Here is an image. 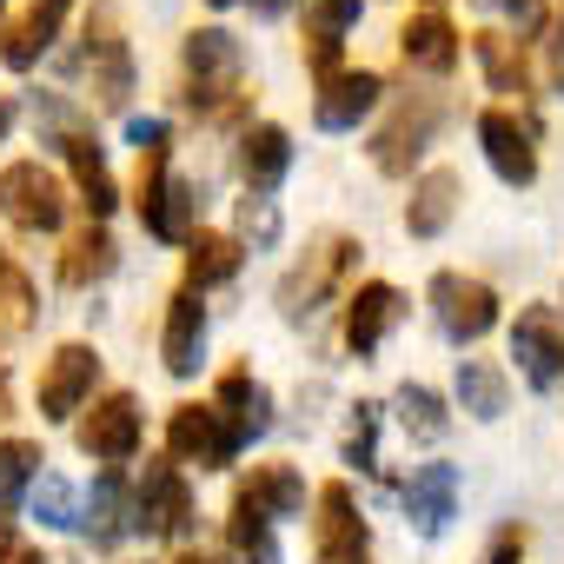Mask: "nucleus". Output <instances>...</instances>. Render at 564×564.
<instances>
[{"label":"nucleus","mask_w":564,"mask_h":564,"mask_svg":"<svg viewBox=\"0 0 564 564\" xmlns=\"http://www.w3.org/2000/svg\"><path fill=\"white\" fill-rule=\"evenodd\" d=\"M133 524L147 538H186L193 524V491L186 478L166 465V458H147V478H140V498H133Z\"/></svg>","instance_id":"39448f33"},{"label":"nucleus","mask_w":564,"mask_h":564,"mask_svg":"<svg viewBox=\"0 0 564 564\" xmlns=\"http://www.w3.org/2000/svg\"><path fill=\"white\" fill-rule=\"evenodd\" d=\"M199 346H206V306H199V293L186 286V293L166 300V333H160L166 372H173V379H193V372H199Z\"/></svg>","instance_id":"ddd939ff"},{"label":"nucleus","mask_w":564,"mask_h":564,"mask_svg":"<svg viewBox=\"0 0 564 564\" xmlns=\"http://www.w3.org/2000/svg\"><path fill=\"white\" fill-rule=\"evenodd\" d=\"M14 557H21V551H14V518L0 511V564H14Z\"/></svg>","instance_id":"a19ab883"},{"label":"nucleus","mask_w":564,"mask_h":564,"mask_svg":"<svg viewBox=\"0 0 564 564\" xmlns=\"http://www.w3.org/2000/svg\"><path fill=\"white\" fill-rule=\"evenodd\" d=\"M313 544H319V564L366 557V518H359V505H352V491H346V485H326V491H319Z\"/></svg>","instance_id":"f8f14e48"},{"label":"nucleus","mask_w":564,"mask_h":564,"mask_svg":"<svg viewBox=\"0 0 564 564\" xmlns=\"http://www.w3.org/2000/svg\"><path fill=\"white\" fill-rule=\"evenodd\" d=\"M478 564H524V531H518V524H498Z\"/></svg>","instance_id":"e433bc0d"},{"label":"nucleus","mask_w":564,"mask_h":564,"mask_svg":"<svg viewBox=\"0 0 564 564\" xmlns=\"http://www.w3.org/2000/svg\"><path fill=\"white\" fill-rule=\"evenodd\" d=\"M551 80L564 87V14H557V28H551Z\"/></svg>","instance_id":"ea45409f"},{"label":"nucleus","mask_w":564,"mask_h":564,"mask_svg":"<svg viewBox=\"0 0 564 564\" xmlns=\"http://www.w3.org/2000/svg\"><path fill=\"white\" fill-rule=\"evenodd\" d=\"M432 306H438V326L452 339H485L498 326V293L485 286V279H465V272H438L432 279Z\"/></svg>","instance_id":"423d86ee"},{"label":"nucleus","mask_w":564,"mask_h":564,"mask_svg":"<svg viewBox=\"0 0 564 564\" xmlns=\"http://www.w3.org/2000/svg\"><path fill=\"white\" fill-rule=\"evenodd\" d=\"M359 21V0H306V34L313 41H339Z\"/></svg>","instance_id":"72a5a7b5"},{"label":"nucleus","mask_w":564,"mask_h":564,"mask_svg":"<svg viewBox=\"0 0 564 564\" xmlns=\"http://www.w3.org/2000/svg\"><path fill=\"white\" fill-rule=\"evenodd\" d=\"M94 379H100V352H94L87 339L54 346V359H47V372H41V419H74L80 399L94 392Z\"/></svg>","instance_id":"6e6552de"},{"label":"nucleus","mask_w":564,"mask_h":564,"mask_svg":"<svg viewBox=\"0 0 564 564\" xmlns=\"http://www.w3.org/2000/svg\"><path fill=\"white\" fill-rule=\"evenodd\" d=\"M67 14H74V0H34V8H28L8 34H0V61H8V67H34V61L61 41Z\"/></svg>","instance_id":"2eb2a0df"},{"label":"nucleus","mask_w":564,"mask_h":564,"mask_svg":"<svg viewBox=\"0 0 564 564\" xmlns=\"http://www.w3.org/2000/svg\"><path fill=\"white\" fill-rule=\"evenodd\" d=\"M0 419H8V366H0Z\"/></svg>","instance_id":"37998d69"},{"label":"nucleus","mask_w":564,"mask_h":564,"mask_svg":"<svg viewBox=\"0 0 564 564\" xmlns=\"http://www.w3.org/2000/svg\"><path fill=\"white\" fill-rule=\"evenodd\" d=\"M399 54H405V67H419V74H452V67H458V28H452L438 8H425V14H412V21L399 28Z\"/></svg>","instance_id":"f3484780"},{"label":"nucleus","mask_w":564,"mask_h":564,"mask_svg":"<svg viewBox=\"0 0 564 564\" xmlns=\"http://www.w3.org/2000/svg\"><path fill=\"white\" fill-rule=\"evenodd\" d=\"M505 8H511V14H524V8H531V0H505Z\"/></svg>","instance_id":"de8ad7c7"},{"label":"nucleus","mask_w":564,"mask_h":564,"mask_svg":"<svg viewBox=\"0 0 564 564\" xmlns=\"http://www.w3.org/2000/svg\"><path fill=\"white\" fill-rule=\"evenodd\" d=\"M352 259H359V239H346V232H326L286 279H279V313H286L293 326L300 319H313L326 300H333V286L352 272Z\"/></svg>","instance_id":"f03ea898"},{"label":"nucleus","mask_w":564,"mask_h":564,"mask_svg":"<svg viewBox=\"0 0 564 564\" xmlns=\"http://www.w3.org/2000/svg\"><path fill=\"white\" fill-rule=\"evenodd\" d=\"M438 113H445V107H438L432 94L399 100V107L386 113V127L372 133V166H379V173H392V180H399V173H412V160H419V153L432 147V133H438Z\"/></svg>","instance_id":"7ed1b4c3"},{"label":"nucleus","mask_w":564,"mask_h":564,"mask_svg":"<svg viewBox=\"0 0 564 564\" xmlns=\"http://www.w3.org/2000/svg\"><path fill=\"white\" fill-rule=\"evenodd\" d=\"M173 564H213V557H199V551H180V557H173Z\"/></svg>","instance_id":"49530a36"},{"label":"nucleus","mask_w":564,"mask_h":564,"mask_svg":"<svg viewBox=\"0 0 564 564\" xmlns=\"http://www.w3.org/2000/svg\"><path fill=\"white\" fill-rule=\"evenodd\" d=\"M113 538H120V478L107 471L94 485V544H113Z\"/></svg>","instance_id":"c9c22d12"},{"label":"nucleus","mask_w":564,"mask_h":564,"mask_svg":"<svg viewBox=\"0 0 564 564\" xmlns=\"http://www.w3.org/2000/svg\"><path fill=\"white\" fill-rule=\"evenodd\" d=\"M246 232H252V239H272V232H279V219H272L265 199H246Z\"/></svg>","instance_id":"58836bf2"},{"label":"nucleus","mask_w":564,"mask_h":564,"mask_svg":"<svg viewBox=\"0 0 564 564\" xmlns=\"http://www.w3.org/2000/svg\"><path fill=\"white\" fill-rule=\"evenodd\" d=\"M107 272H113V239H107V226L94 219V226H80V232L67 239L61 279H67V286H94V279H107Z\"/></svg>","instance_id":"bb28decb"},{"label":"nucleus","mask_w":564,"mask_h":564,"mask_svg":"<svg viewBox=\"0 0 564 564\" xmlns=\"http://www.w3.org/2000/svg\"><path fill=\"white\" fill-rule=\"evenodd\" d=\"M471 47H478V61H485V80H491L498 94H524V54H518L505 34H471Z\"/></svg>","instance_id":"7c9ffc66"},{"label":"nucleus","mask_w":564,"mask_h":564,"mask_svg":"<svg viewBox=\"0 0 564 564\" xmlns=\"http://www.w3.org/2000/svg\"><path fill=\"white\" fill-rule=\"evenodd\" d=\"M206 8H232V0H206Z\"/></svg>","instance_id":"09e8293b"},{"label":"nucleus","mask_w":564,"mask_h":564,"mask_svg":"<svg viewBox=\"0 0 564 564\" xmlns=\"http://www.w3.org/2000/svg\"><path fill=\"white\" fill-rule=\"evenodd\" d=\"M239 491H246L265 518H293V511H306V485H300L293 465H252Z\"/></svg>","instance_id":"b1692460"},{"label":"nucleus","mask_w":564,"mask_h":564,"mask_svg":"<svg viewBox=\"0 0 564 564\" xmlns=\"http://www.w3.org/2000/svg\"><path fill=\"white\" fill-rule=\"evenodd\" d=\"M41 445L34 438H0V511H14L21 505V491L41 478Z\"/></svg>","instance_id":"cd10ccee"},{"label":"nucleus","mask_w":564,"mask_h":564,"mask_svg":"<svg viewBox=\"0 0 564 564\" xmlns=\"http://www.w3.org/2000/svg\"><path fill=\"white\" fill-rule=\"evenodd\" d=\"M61 153H67V166H74V186H80V206H87L94 219H107V213L120 206V186H113V173H107V160H100V147H94L87 133H67V140H61Z\"/></svg>","instance_id":"4be33fe9"},{"label":"nucleus","mask_w":564,"mask_h":564,"mask_svg":"<svg viewBox=\"0 0 564 564\" xmlns=\"http://www.w3.org/2000/svg\"><path fill=\"white\" fill-rule=\"evenodd\" d=\"M399 425L419 438V445H438L445 438V399L432 392V386H399Z\"/></svg>","instance_id":"c85d7f7f"},{"label":"nucleus","mask_w":564,"mask_h":564,"mask_svg":"<svg viewBox=\"0 0 564 564\" xmlns=\"http://www.w3.org/2000/svg\"><path fill=\"white\" fill-rule=\"evenodd\" d=\"M405 511L419 531H445V518L458 511V471L452 465H419L405 485Z\"/></svg>","instance_id":"5701e85b"},{"label":"nucleus","mask_w":564,"mask_h":564,"mask_svg":"<svg viewBox=\"0 0 564 564\" xmlns=\"http://www.w3.org/2000/svg\"><path fill=\"white\" fill-rule=\"evenodd\" d=\"M511 359H518V372H524L531 386H557V379H564V326H557V313H544V306L518 313V326H511Z\"/></svg>","instance_id":"9d476101"},{"label":"nucleus","mask_w":564,"mask_h":564,"mask_svg":"<svg viewBox=\"0 0 564 564\" xmlns=\"http://www.w3.org/2000/svg\"><path fill=\"white\" fill-rule=\"evenodd\" d=\"M286 166H293V140H286V127H272V120L246 127V140H239V180H246L252 193H272L279 180H286Z\"/></svg>","instance_id":"6ab92c4d"},{"label":"nucleus","mask_w":564,"mask_h":564,"mask_svg":"<svg viewBox=\"0 0 564 564\" xmlns=\"http://www.w3.org/2000/svg\"><path fill=\"white\" fill-rule=\"evenodd\" d=\"M252 8H259V14H279V8H286V0H252Z\"/></svg>","instance_id":"c03bdc74"},{"label":"nucleus","mask_w":564,"mask_h":564,"mask_svg":"<svg viewBox=\"0 0 564 564\" xmlns=\"http://www.w3.org/2000/svg\"><path fill=\"white\" fill-rule=\"evenodd\" d=\"M458 405H465L471 419H505L511 379H505L491 359H458Z\"/></svg>","instance_id":"a878e982"},{"label":"nucleus","mask_w":564,"mask_h":564,"mask_svg":"<svg viewBox=\"0 0 564 564\" xmlns=\"http://www.w3.org/2000/svg\"><path fill=\"white\" fill-rule=\"evenodd\" d=\"M239 272V239L232 232H193L186 239V286H226V279Z\"/></svg>","instance_id":"393cba45"},{"label":"nucleus","mask_w":564,"mask_h":564,"mask_svg":"<svg viewBox=\"0 0 564 564\" xmlns=\"http://www.w3.org/2000/svg\"><path fill=\"white\" fill-rule=\"evenodd\" d=\"M306 67H313L319 80H339V41H313V34H306Z\"/></svg>","instance_id":"4c0bfd02"},{"label":"nucleus","mask_w":564,"mask_h":564,"mask_svg":"<svg viewBox=\"0 0 564 564\" xmlns=\"http://www.w3.org/2000/svg\"><path fill=\"white\" fill-rule=\"evenodd\" d=\"M193 206H199V193H193L186 180H166L160 206L147 213V232H153V239H193Z\"/></svg>","instance_id":"c756f323"},{"label":"nucleus","mask_w":564,"mask_h":564,"mask_svg":"<svg viewBox=\"0 0 564 564\" xmlns=\"http://www.w3.org/2000/svg\"><path fill=\"white\" fill-rule=\"evenodd\" d=\"M14 564H54V557H41V551H21V557H14Z\"/></svg>","instance_id":"a18cd8bd"},{"label":"nucleus","mask_w":564,"mask_h":564,"mask_svg":"<svg viewBox=\"0 0 564 564\" xmlns=\"http://www.w3.org/2000/svg\"><path fill=\"white\" fill-rule=\"evenodd\" d=\"M478 147H485V160H491V173L505 186H531L538 180V147H531V127L518 113H505V107L478 113Z\"/></svg>","instance_id":"1a4fd4ad"},{"label":"nucleus","mask_w":564,"mask_h":564,"mask_svg":"<svg viewBox=\"0 0 564 564\" xmlns=\"http://www.w3.org/2000/svg\"><path fill=\"white\" fill-rule=\"evenodd\" d=\"M180 61H186V107L219 120L232 107V94H239V41L219 34V28H193Z\"/></svg>","instance_id":"f257e3e1"},{"label":"nucleus","mask_w":564,"mask_h":564,"mask_svg":"<svg viewBox=\"0 0 564 564\" xmlns=\"http://www.w3.org/2000/svg\"><path fill=\"white\" fill-rule=\"evenodd\" d=\"M80 452L100 458V465H127L140 452V399L133 392H107L87 419H80Z\"/></svg>","instance_id":"0eeeda50"},{"label":"nucleus","mask_w":564,"mask_h":564,"mask_svg":"<svg viewBox=\"0 0 564 564\" xmlns=\"http://www.w3.org/2000/svg\"><path fill=\"white\" fill-rule=\"evenodd\" d=\"M379 94H386V80L372 74V67H352V74H339V80H326L319 87V100H313V120L319 127H359L372 107H379Z\"/></svg>","instance_id":"a211bd4d"},{"label":"nucleus","mask_w":564,"mask_h":564,"mask_svg":"<svg viewBox=\"0 0 564 564\" xmlns=\"http://www.w3.org/2000/svg\"><path fill=\"white\" fill-rule=\"evenodd\" d=\"M458 193H465V180H458L452 166H432V173L412 186V206H405V232H412V239H438V232L452 226V213H458Z\"/></svg>","instance_id":"aec40b11"},{"label":"nucleus","mask_w":564,"mask_h":564,"mask_svg":"<svg viewBox=\"0 0 564 564\" xmlns=\"http://www.w3.org/2000/svg\"><path fill=\"white\" fill-rule=\"evenodd\" d=\"M34 511H41V524H74V485L47 471V478L34 485Z\"/></svg>","instance_id":"f704fd0d"},{"label":"nucleus","mask_w":564,"mask_h":564,"mask_svg":"<svg viewBox=\"0 0 564 564\" xmlns=\"http://www.w3.org/2000/svg\"><path fill=\"white\" fill-rule=\"evenodd\" d=\"M34 326V286L14 259H0V333H28Z\"/></svg>","instance_id":"2f4dec72"},{"label":"nucleus","mask_w":564,"mask_h":564,"mask_svg":"<svg viewBox=\"0 0 564 564\" xmlns=\"http://www.w3.org/2000/svg\"><path fill=\"white\" fill-rule=\"evenodd\" d=\"M213 405H219V419H226L232 445H246V438H259V432L272 425V392H265L246 366H232V372L213 386Z\"/></svg>","instance_id":"4468645a"},{"label":"nucleus","mask_w":564,"mask_h":564,"mask_svg":"<svg viewBox=\"0 0 564 564\" xmlns=\"http://www.w3.org/2000/svg\"><path fill=\"white\" fill-rule=\"evenodd\" d=\"M166 452L186 458V465H226L239 445H232L219 405H180V412L166 419Z\"/></svg>","instance_id":"9b49d317"},{"label":"nucleus","mask_w":564,"mask_h":564,"mask_svg":"<svg viewBox=\"0 0 564 564\" xmlns=\"http://www.w3.org/2000/svg\"><path fill=\"white\" fill-rule=\"evenodd\" d=\"M339 564H366V557H339Z\"/></svg>","instance_id":"8fccbe9b"},{"label":"nucleus","mask_w":564,"mask_h":564,"mask_svg":"<svg viewBox=\"0 0 564 564\" xmlns=\"http://www.w3.org/2000/svg\"><path fill=\"white\" fill-rule=\"evenodd\" d=\"M14 127V100H0V133H8Z\"/></svg>","instance_id":"79ce46f5"},{"label":"nucleus","mask_w":564,"mask_h":564,"mask_svg":"<svg viewBox=\"0 0 564 564\" xmlns=\"http://www.w3.org/2000/svg\"><path fill=\"white\" fill-rule=\"evenodd\" d=\"M372 458H379V405L359 399V405H352V425H346V465L372 471Z\"/></svg>","instance_id":"473e14b6"},{"label":"nucleus","mask_w":564,"mask_h":564,"mask_svg":"<svg viewBox=\"0 0 564 564\" xmlns=\"http://www.w3.org/2000/svg\"><path fill=\"white\" fill-rule=\"evenodd\" d=\"M87 61H94V100L100 107H127V94H133V67H127V41H120V28L113 21H100V28H87Z\"/></svg>","instance_id":"412c9836"},{"label":"nucleus","mask_w":564,"mask_h":564,"mask_svg":"<svg viewBox=\"0 0 564 564\" xmlns=\"http://www.w3.org/2000/svg\"><path fill=\"white\" fill-rule=\"evenodd\" d=\"M399 313H405L399 286H386V279L359 286V293L346 300V346H352V352H379V339L399 326Z\"/></svg>","instance_id":"dca6fc26"},{"label":"nucleus","mask_w":564,"mask_h":564,"mask_svg":"<svg viewBox=\"0 0 564 564\" xmlns=\"http://www.w3.org/2000/svg\"><path fill=\"white\" fill-rule=\"evenodd\" d=\"M0 8H8V0H0Z\"/></svg>","instance_id":"3c124183"},{"label":"nucleus","mask_w":564,"mask_h":564,"mask_svg":"<svg viewBox=\"0 0 564 564\" xmlns=\"http://www.w3.org/2000/svg\"><path fill=\"white\" fill-rule=\"evenodd\" d=\"M0 206H8V219L21 232H54L67 219V193H61V180L41 160H14L8 173H0Z\"/></svg>","instance_id":"20e7f679"}]
</instances>
